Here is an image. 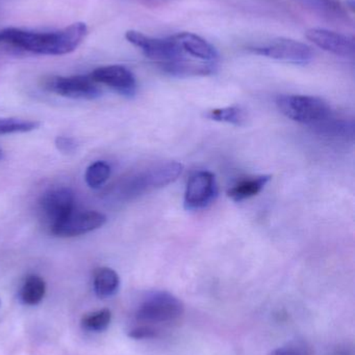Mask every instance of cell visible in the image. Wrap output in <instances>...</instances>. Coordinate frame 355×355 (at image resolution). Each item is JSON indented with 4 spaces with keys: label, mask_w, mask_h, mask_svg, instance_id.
<instances>
[{
    "label": "cell",
    "mask_w": 355,
    "mask_h": 355,
    "mask_svg": "<svg viewBox=\"0 0 355 355\" xmlns=\"http://www.w3.org/2000/svg\"><path fill=\"white\" fill-rule=\"evenodd\" d=\"M85 23L76 22L48 33L6 28L0 31V44L42 55H64L74 51L87 37Z\"/></svg>",
    "instance_id": "cell-1"
},
{
    "label": "cell",
    "mask_w": 355,
    "mask_h": 355,
    "mask_svg": "<svg viewBox=\"0 0 355 355\" xmlns=\"http://www.w3.org/2000/svg\"><path fill=\"white\" fill-rule=\"evenodd\" d=\"M279 112L300 124L317 127L333 116L331 106L314 96L283 95L276 100Z\"/></svg>",
    "instance_id": "cell-2"
},
{
    "label": "cell",
    "mask_w": 355,
    "mask_h": 355,
    "mask_svg": "<svg viewBox=\"0 0 355 355\" xmlns=\"http://www.w3.org/2000/svg\"><path fill=\"white\" fill-rule=\"evenodd\" d=\"M183 302L166 291L154 292L142 302L137 311V318L144 322H170L183 314Z\"/></svg>",
    "instance_id": "cell-3"
},
{
    "label": "cell",
    "mask_w": 355,
    "mask_h": 355,
    "mask_svg": "<svg viewBox=\"0 0 355 355\" xmlns=\"http://www.w3.org/2000/svg\"><path fill=\"white\" fill-rule=\"evenodd\" d=\"M183 171V164L179 162H158L131 177L125 190L129 196H138L148 189L165 187L181 176Z\"/></svg>",
    "instance_id": "cell-4"
},
{
    "label": "cell",
    "mask_w": 355,
    "mask_h": 355,
    "mask_svg": "<svg viewBox=\"0 0 355 355\" xmlns=\"http://www.w3.org/2000/svg\"><path fill=\"white\" fill-rule=\"evenodd\" d=\"M125 37L129 43L139 48L145 56L158 62V64L185 58V53L173 35L165 39H158L144 35L140 31H129L125 33Z\"/></svg>",
    "instance_id": "cell-5"
},
{
    "label": "cell",
    "mask_w": 355,
    "mask_h": 355,
    "mask_svg": "<svg viewBox=\"0 0 355 355\" xmlns=\"http://www.w3.org/2000/svg\"><path fill=\"white\" fill-rule=\"evenodd\" d=\"M251 51L258 55L294 64H308L314 58L310 46L286 37H279L266 45L251 48Z\"/></svg>",
    "instance_id": "cell-6"
},
{
    "label": "cell",
    "mask_w": 355,
    "mask_h": 355,
    "mask_svg": "<svg viewBox=\"0 0 355 355\" xmlns=\"http://www.w3.org/2000/svg\"><path fill=\"white\" fill-rule=\"evenodd\" d=\"M39 211L42 218L50 229L64 220L75 211V196L67 187H56L47 190L39 200Z\"/></svg>",
    "instance_id": "cell-7"
},
{
    "label": "cell",
    "mask_w": 355,
    "mask_h": 355,
    "mask_svg": "<svg viewBox=\"0 0 355 355\" xmlns=\"http://www.w3.org/2000/svg\"><path fill=\"white\" fill-rule=\"evenodd\" d=\"M44 85L51 93L71 99L94 100L101 95L97 83L91 77L83 75L50 77Z\"/></svg>",
    "instance_id": "cell-8"
},
{
    "label": "cell",
    "mask_w": 355,
    "mask_h": 355,
    "mask_svg": "<svg viewBox=\"0 0 355 355\" xmlns=\"http://www.w3.org/2000/svg\"><path fill=\"white\" fill-rule=\"evenodd\" d=\"M218 196L216 178L210 172H198L190 178L185 188L183 206L185 210L206 208Z\"/></svg>",
    "instance_id": "cell-9"
},
{
    "label": "cell",
    "mask_w": 355,
    "mask_h": 355,
    "mask_svg": "<svg viewBox=\"0 0 355 355\" xmlns=\"http://www.w3.org/2000/svg\"><path fill=\"white\" fill-rule=\"evenodd\" d=\"M96 83H101L124 97L131 98L137 93V80L131 70L120 64L100 67L90 75Z\"/></svg>",
    "instance_id": "cell-10"
},
{
    "label": "cell",
    "mask_w": 355,
    "mask_h": 355,
    "mask_svg": "<svg viewBox=\"0 0 355 355\" xmlns=\"http://www.w3.org/2000/svg\"><path fill=\"white\" fill-rule=\"evenodd\" d=\"M106 223V216L96 211L71 213L64 220L50 229L51 233L60 237H75L99 229Z\"/></svg>",
    "instance_id": "cell-11"
},
{
    "label": "cell",
    "mask_w": 355,
    "mask_h": 355,
    "mask_svg": "<svg viewBox=\"0 0 355 355\" xmlns=\"http://www.w3.org/2000/svg\"><path fill=\"white\" fill-rule=\"evenodd\" d=\"M306 37L317 47L342 58H352L355 52L354 40L342 33L323 28L306 31Z\"/></svg>",
    "instance_id": "cell-12"
},
{
    "label": "cell",
    "mask_w": 355,
    "mask_h": 355,
    "mask_svg": "<svg viewBox=\"0 0 355 355\" xmlns=\"http://www.w3.org/2000/svg\"><path fill=\"white\" fill-rule=\"evenodd\" d=\"M173 37L185 55L188 54L191 58L199 60L200 62L214 64L218 60L219 54L216 48L199 35L191 33H181Z\"/></svg>",
    "instance_id": "cell-13"
},
{
    "label": "cell",
    "mask_w": 355,
    "mask_h": 355,
    "mask_svg": "<svg viewBox=\"0 0 355 355\" xmlns=\"http://www.w3.org/2000/svg\"><path fill=\"white\" fill-rule=\"evenodd\" d=\"M164 72L175 77L206 76L215 72L214 62H194L187 58L158 64Z\"/></svg>",
    "instance_id": "cell-14"
},
{
    "label": "cell",
    "mask_w": 355,
    "mask_h": 355,
    "mask_svg": "<svg viewBox=\"0 0 355 355\" xmlns=\"http://www.w3.org/2000/svg\"><path fill=\"white\" fill-rule=\"evenodd\" d=\"M93 287L96 295L108 298L115 295L120 287L118 273L108 267H101L94 271Z\"/></svg>",
    "instance_id": "cell-15"
},
{
    "label": "cell",
    "mask_w": 355,
    "mask_h": 355,
    "mask_svg": "<svg viewBox=\"0 0 355 355\" xmlns=\"http://www.w3.org/2000/svg\"><path fill=\"white\" fill-rule=\"evenodd\" d=\"M271 176H258L241 180L239 183L229 188L227 196L235 202H242L260 193L270 181Z\"/></svg>",
    "instance_id": "cell-16"
},
{
    "label": "cell",
    "mask_w": 355,
    "mask_h": 355,
    "mask_svg": "<svg viewBox=\"0 0 355 355\" xmlns=\"http://www.w3.org/2000/svg\"><path fill=\"white\" fill-rule=\"evenodd\" d=\"M321 16L336 21H348V15L338 0H300Z\"/></svg>",
    "instance_id": "cell-17"
},
{
    "label": "cell",
    "mask_w": 355,
    "mask_h": 355,
    "mask_svg": "<svg viewBox=\"0 0 355 355\" xmlns=\"http://www.w3.org/2000/svg\"><path fill=\"white\" fill-rule=\"evenodd\" d=\"M45 293L46 284L44 279L38 275H29L21 288L20 300L27 306H35L42 302Z\"/></svg>",
    "instance_id": "cell-18"
},
{
    "label": "cell",
    "mask_w": 355,
    "mask_h": 355,
    "mask_svg": "<svg viewBox=\"0 0 355 355\" xmlns=\"http://www.w3.org/2000/svg\"><path fill=\"white\" fill-rule=\"evenodd\" d=\"M206 118L216 122L229 123V124L241 126L246 121L245 114L239 106L217 108L206 112Z\"/></svg>",
    "instance_id": "cell-19"
},
{
    "label": "cell",
    "mask_w": 355,
    "mask_h": 355,
    "mask_svg": "<svg viewBox=\"0 0 355 355\" xmlns=\"http://www.w3.org/2000/svg\"><path fill=\"white\" fill-rule=\"evenodd\" d=\"M110 321H112V312L108 309H102V310L85 315L81 319V327L85 331L100 333L110 327Z\"/></svg>",
    "instance_id": "cell-20"
},
{
    "label": "cell",
    "mask_w": 355,
    "mask_h": 355,
    "mask_svg": "<svg viewBox=\"0 0 355 355\" xmlns=\"http://www.w3.org/2000/svg\"><path fill=\"white\" fill-rule=\"evenodd\" d=\"M110 176V166L104 162H96L88 168L85 182L91 188H99Z\"/></svg>",
    "instance_id": "cell-21"
},
{
    "label": "cell",
    "mask_w": 355,
    "mask_h": 355,
    "mask_svg": "<svg viewBox=\"0 0 355 355\" xmlns=\"http://www.w3.org/2000/svg\"><path fill=\"white\" fill-rule=\"evenodd\" d=\"M269 355H312V350L304 343H290L272 350Z\"/></svg>",
    "instance_id": "cell-22"
},
{
    "label": "cell",
    "mask_w": 355,
    "mask_h": 355,
    "mask_svg": "<svg viewBox=\"0 0 355 355\" xmlns=\"http://www.w3.org/2000/svg\"><path fill=\"white\" fill-rule=\"evenodd\" d=\"M156 335H158V333L154 329L147 327H138V329L129 331V334L131 339L135 340L152 339V338H156Z\"/></svg>",
    "instance_id": "cell-23"
},
{
    "label": "cell",
    "mask_w": 355,
    "mask_h": 355,
    "mask_svg": "<svg viewBox=\"0 0 355 355\" xmlns=\"http://www.w3.org/2000/svg\"><path fill=\"white\" fill-rule=\"evenodd\" d=\"M56 147L63 153H72L76 149V144L72 139L69 137H58L56 141Z\"/></svg>",
    "instance_id": "cell-24"
},
{
    "label": "cell",
    "mask_w": 355,
    "mask_h": 355,
    "mask_svg": "<svg viewBox=\"0 0 355 355\" xmlns=\"http://www.w3.org/2000/svg\"><path fill=\"white\" fill-rule=\"evenodd\" d=\"M2 158V151L1 150H0V159H1Z\"/></svg>",
    "instance_id": "cell-25"
}]
</instances>
